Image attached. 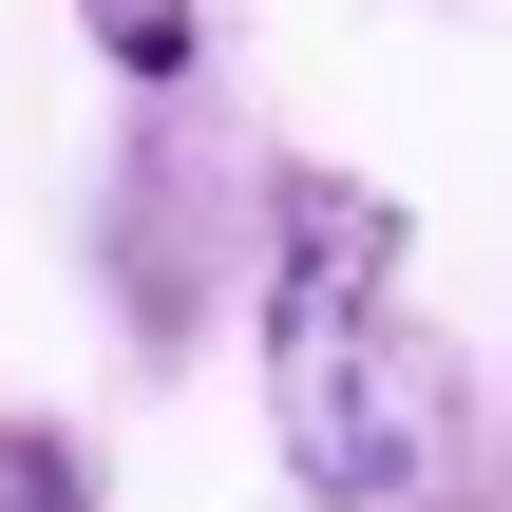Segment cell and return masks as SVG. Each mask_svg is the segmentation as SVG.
<instances>
[{"mask_svg": "<svg viewBox=\"0 0 512 512\" xmlns=\"http://www.w3.org/2000/svg\"><path fill=\"white\" fill-rule=\"evenodd\" d=\"M76 38H95L133 95H171V76L209 57V0H76Z\"/></svg>", "mask_w": 512, "mask_h": 512, "instance_id": "7a4b0ae2", "label": "cell"}, {"mask_svg": "<svg viewBox=\"0 0 512 512\" xmlns=\"http://www.w3.org/2000/svg\"><path fill=\"white\" fill-rule=\"evenodd\" d=\"M399 266H418V228H399L361 171H285V190H266V323H247V361H266L285 475L323 512H399L437 475V418H456Z\"/></svg>", "mask_w": 512, "mask_h": 512, "instance_id": "6da1fadb", "label": "cell"}]
</instances>
